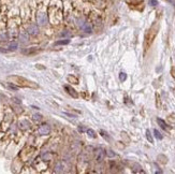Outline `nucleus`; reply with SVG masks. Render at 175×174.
Returning a JSON list of instances; mask_svg holds the SVG:
<instances>
[{"label":"nucleus","instance_id":"nucleus-2","mask_svg":"<svg viewBox=\"0 0 175 174\" xmlns=\"http://www.w3.org/2000/svg\"><path fill=\"white\" fill-rule=\"evenodd\" d=\"M39 134H41V135H46V134H49V131H51V128H49V125H46V124H44V125H42V126L39 128Z\"/></svg>","mask_w":175,"mask_h":174},{"label":"nucleus","instance_id":"nucleus-19","mask_svg":"<svg viewBox=\"0 0 175 174\" xmlns=\"http://www.w3.org/2000/svg\"><path fill=\"white\" fill-rule=\"evenodd\" d=\"M6 40H7L6 33H0V41H6Z\"/></svg>","mask_w":175,"mask_h":174},{"label":"nucleus","instance_id":"nucleus-14","mask_svg":"<svg viewBox=\"0 0 175 174\" xmlns=\"http://www.w3.org/2000/svg\"><path fill=\"white\" fill-rule=\"evenodd\" d=\"M87 133H88L89 137L96 138V133H95V131L94 130H92V129H88V130H87Z\"/></svg>","mask_w":175,"mask_h":174},{"label":"nucleus","instance_id":"nucleus-12","mask_svg":"<svg viewBox=\"0 0 175 174\" xmlns=\"http://www.w3.org/2000/svg\"><path fill=\"white\" fill-rule=\"evenodd\" d=\"M146 138H147V140L149 141L151 143H153V137H151V131L149 130H146Z\"/></svg>","mask_w":175,"mask_h":174},{"label":"nucleus","instance_id":"nucleus-4","mask_svg":"<svg viewBox=\"0 0 175 174\" xmlns=\"http://www.w3.org/2000/svg\"><path fill=\"white\" fill-rule=\"evenodd\" d=\"M29 33L28 32H23V33H21L19 35V39H21V41L22 42H24V43H26L28 40H29Z\"/></svg>","mask_w":175,"mask_h":174},{"label":"nucleus","instance_id":"nucleus-22","mask_svg":"<svg viewBox=\"0 0 175 174\" xmlns=\"http://www.w3.org/2000/svg\"><path fill=\"white\" fill-rule=\"evenodd\" d=\"M65 114H66L67 116H69V117H71V118H74V117H75L74 115H72V114H69V113H65Z\"/></svg>","mask_w":175,"mask_h":174},{"label":"nucleus","instance_id":"nucleus-21","mask_svg":"<svg viewBox=\"0 0 175 174\" xmlns=\"http://www.w3.org/2000/svg\"><path fill=\"white\" fill-rule=\"evenodd\" d=\"M167 1L170 3V4H172L173 7H175V0H167Z\"/></svg>","mask_w":175,"mask_h":174},{"label":"nucleus","instance_id":"nucleus-9","mask_svg":"<svg viewBox=\"0 0 175 174\" xmlns=\"http://www.w3.org/2000/svg\"><path fill=\"white\" fill-rule=\"evenodd\" d=\"M83 30L84 31H86L87 33H90V32H92V26H90V25L88 24V23H86V25H85V26H84V28H83Z\"/></svg>","mask_w":175,"mask_h":174},{"label":"nucleus","instance_id":"nucleus-3","mask_svg":"<svg viewBox=\"0 0 175 174\" xmlns=\"http://www.w3.org/2000/svg\"><path fill=\"white\" fill-rule=\"evenodd\" d=\"M27 31H28V33H29V35H31V36L38 35V33H39V27H38V25L31 24L29 27H28Z\"/></svg>","mask_w":175,"mask_h":174},{"label":"nucleus","instance_id":"nucleus-1","mask_svg":"<svg viewBox=\"0 0 175 174\" xmlns=\"http://www.w3.org/2000/svg\"><path fill=\"white\" fill-rule=\"evenodd\" d=\"M49 21V17H47V14L45 12H42V11H39L37 13V23L40 26H45Z\"/></svg>","mask_w":175,"mask_h":174},{"label":"nucleus","instance_id":"nucleus-18","mask_svg":"<svg viewBox=\"0 0 175 174\" xmlns=\"http://www.w3.org/2000/svg\"><path fill=\"white\" fill-rule=\"evenodd\" d=\"M41 118H42V116H41L40 114H35V115H33V119H35V121H41Z\"/></svg>","mask_w":175,"mask_h":174},{"label":"nucleus","instance_id":"nucleus-20","mask_svg":"<svg viewBox=\"0 0 175 174\" xmlns=\"http://www.w3.org/2000/svg\"><path fill=\"white\" fill-rule=\"evenodd\" d=\"M106 154H108V156H110V157H115V153H113V150H109Z\"/></svg>","mask_w":175,"mask_h":174},{"label":"nucleus","instance_id":"nucleus-8","mask_svg":"<svg viewBox=\"0 0 175 174\" xmlns=\"http://www.w3.org/2000/svg\"><path fill=\"white\" fill-rule=\"evenodd\" d=\"M157 123H158L159 125H160V126H161V128H163L164 130H167V129H168V127H167V124L164 123V121H162V119H160V118H157Z\"/></svg>","mask_w":175,"mask_h":174},{"label":"nucleus","instance_id":"nucleus-16","mask_svg":"<svg viewBox=\"0 0 175 174\" xmlns=\"http://www.w3.org/2000/svg\"><path fill=\"white\" fill-rule=\"evenodd\" d=\"M9 48H10V50H16L17 48V43L16 42H13V43H11V44H10V45H9Z\"/></svg>","mask_w":175,"mask_h":174},{"label":"nucleus","instance_id":"nucleus-13","mask_svg":"<svg viewBox=\"0 0 175 174\" xmlns=\"http://www.w3.org/2000/svg\"><path fill=\"white\" fill-rule=\"evenodd\" d=\"M127 78V75H126V73H124V72H121V73H119V80L121 81V82H124L125 80Z\"/></svg>","mask_w":175,"mask_h":174},{"label":"nucleus","instance_id":"nucleus-10","mask_svg":"<svg viewBox=\"0 0 175 174\" xmlns=\"http://www.w3.org/2000/svg\"><path fill=\"white\" fill-rule=\"evenodd\" d=\"M69 42H70V40H69V39H66V40H62V41H57L55 44H56V45H64V44H68Z\"/></svg>","mask_w":175,"mask_h":174},{"label":"nucleus","instance_id":"nucleus-5","mask_svg":"<svg viewBox=\"0 0 175 174\" xmlns=\"http://www.w3.org/2000/svg\"><path fill=\"white\" fill-rule=\"evenodd\" d=\"M64 169H65L64 164H62V162H57L56 166H55V171L58 172V173H60V172L64 171Z\"/></svg>","mask_w":175,"mask_h":174},{"label":"nucleus","instance_id":"nucleus-17","mask_svg":"<svg viewBox=\"0 0 175 174\" xmlns=\"http://www.w3.org/2000/svg\"><path fill=\"white\" fill-rule=\"evenodd\" d=\"M60 36H61V37H70V36H71V32H69V31H67V30H65V31H62L61 33H60Z\"/></svg>","mask_w":175,"mask_h":174},{"label":"nucleus","instance_id":"nucleus-6","mask_svg":"<svg viewBox=\"0 0 175 174\" xmlns=\"http://www.w3.org/2000/svg\"><path fill=\"white\" fill-rule=\"evenodd\" d=\"M103 157H104V152L103 150H100L97 152V161H102Z\"/></svg>","mask_w":175,"mask_h":174},{"label":"nucleus","instance_id":"nucleus-11","mask_svg":"<svg viewBox=\"0 0 175 174\" xmlns=\"http://www.w3.org/2000/svg\"><path fill=\"white\" fill-rule=\"evenodd\" d=\"M148 4L151 7H157L159 4L158 0H148Z\"/></svg>","mask_w":175,"mask_h":174},{"label":"nucleus","instance_id":"nucleus-15","mask_svg":"<svg viewBox=\"0 0 175 174\" xmlns=\"http://www.w3.org/2000/svg\"><path fill=\"white\" fill-rule=\"evenodd\" d=\"M154 133H155V137H156L158 140H161L162 139V135L160 134V132H159L158 130H154Z\"/></svg>","mask_w":175,"mask_h":174},{"label":"nucleus","instance_id":"nucleus-7","mask_svg":"<svg viewBox=\"0 0 175 174\" xmlns=\"http://www.w3.org/2000/svg\"><path fill=\"white\" fill-rule=\"evenodd\" d=\"M65 89L66 90H68V93H69L72 97H75V98L78 97V94L75 93V90H73L71 87H69V86H65Z\"/></svg>","mask_w":175,"mask_h":174}]
</instances>
